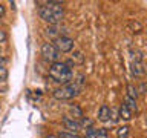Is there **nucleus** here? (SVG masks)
<instances>
[{"label":"nucleus","instance_id":"obj_1","mask_svg":"<svg viewBox=\"0 0 147 138\" xmlns=\"http://www.w3.org/2000/svg\"><path fill=\"white\" fill-rule=\"evenodd\" d=\"M38 16L49 25H58L64 18L63 2H38Z\"/></svg>","mask_w":147,"mask_h":138},{"label":"nucleus","instance_id":"obj_2","mask_svg":"<svg viewBox=\"0 0 147 138\" xmlns=\"http://www.w3.org/2000/svg\"><path fill=\"white\" fill-rule=\"evenodd\" d=\"M49 77L52 78L55 83H61L66 85L72 78V69H69L63 62H55L51 64L49 68Z\"/></svg>","mask_w":147,"mask_h":138},{"label":"nucleus","instance_id":"obj_3","mask_svg":"<svg viewBox=\"0 0 147 138\" xmlns=\"http://www.w3.org/2000/svg\"><path fill=\"white\" fill-rule=\"evenodd\" d=\"M80 94V89H78L77 85L74 83H66V85L60 86L58 89H55L52 92L54 98L55 100H60V101H64V100H72Z\"/></svg>","mask_w":147,"mask_h":138},{"label":"nucleus","instance_id":"obj_4","mask_svg":"<svg viewBox=\"0 0 147 138\" xmlns=\"http://www.w3.org/2000/svg\"><path fill=\"white\" fill-rule=\"evenodd\" d=\"M52 45L55 46V49H57L60 54H69V52H72L74 46H75L74 40L71 39V37H67V35H60L58 39L54 40Z\"/></svg>","mask_w":147,"mask_h":138},{"label":"nucleus","instance_id":"obj_5","mask_svg":"<svg viewBox=\"0 0 147 138\" xmlns=\"http://www.w3.org/2000/svg\"><path fill=\"white\" fill-rule=\"evenodd\" d=\"M40 52H41V55H43V58L46 62H51V63L58 62V58H60V52L55 49V46L52 43H49V41H46V43L41 45Z\"/></svg>","mask_w":147,"mask_h":138},{"label":"nucleus","instance_id":"obj_6","mask_svg":"<svg viewBox=\"0 0 147 138\" xmlns=\"http://www.w3.org/2000/svg\"><path fill=\"white\" fill-rule=\"evenodd\" d=\"M61 123H63V126H64V129H66L67 132L78 133L81 131V126H80V123H78V120H74L71 117H63Z\"/></svg>","mask_w":147,"mask_h":138},{"label":"nucleus","instance_id":"obj_7","mask_svg":"<svg viewBox=\"0 0 147 138\" xmlns=\"http://www.w3.org/2000/svg\"><path fill=\"white\" fill-rule=\"evenodd\" d=\"M45 34L49 40H55V39H58V37L61 35V28H60L58 25H49L45 29Z\"/></svg>","mask_w":147,"mask_h":138},{"label":"nucleus","instance_id":"obj_8","mask_svg":"<svg viewBox=\"0 0 147 138\" xmlns=\"http://www.w3.org/2000/svg\"><path fill=\"white\" fill-rule=\"evenodd\" d=\"M110 115H112V110L107 104H101L100 109H98V120L101 123H106L110 120Z\"/></svg>","mask_w":147,"mask_h":138},{"label":"nucleus","instance_id":"obj_9","mask_svg":"<svg viewBox=\"0 0 147 138\" xmlns=\"http://www.w3.org/2000/svg\"><path fill=\"white\" fill-rule=\"evenodd\" d=\"M130 74L133 77H142L146 74V69H144V64L142 63H138V62H130Z\"/></svg>","mask_w":147,"mask_h":138},{"label":"nucleus","instance_id":"obj_10","mask_svg":"<svg viewBox=\"0 0 147 138\" xmlns=\"http://www.w3.org/2000/svg\"><path fill=\"white\" fill-rule=\"evenodd\" d=\"M69 114H71L69 117L74 118V120H77V118L81 120L83 117H84V115H83V109L78 104H71V106H69Z\"/></svg>","mask_w":147,"mask_h":138},{"label":"nucleus","instance_id":"obj_11","mask_svg":"<svg viewBox=\"0 0 147 138\" xmlns=\"http://www.w3.org/2000/svg\"><path fill=\"white\" fill-rule=\"evenodd\" d=\"M127 26H129V29H130L133 34H141V32L144 31V26H142L138 20H130L127 23Z\"/></svg>","mask_w":147,"mask_h":138},{"label":"nucleus","instance_id":"obj_12","mask_svg":"<svg viewBox=\"0 0 147 138\" xmlns=\"http://www.w3.org/2000/svg\"><path fill=\"white\" fill-rule=\"evenodd\" d=\"M126 92H127V95L126 97H129V98H132V100H136L138 98V87L136 86H133L132 83H127L126 85Z\"/></svg>","mask_w":147,"mask_h":138},{"label":"nucleus","instance_id":"obj_13","mask_svg":"<svg viewBox=\"0 0 147 138\" xmlns=\"http://www.w3.org/2000/svg\"><path fill=\"white\" fill-rule=\"evenodd\" d=\"M124 106H126V108L130 110V112L133 114V112H138V106H136V100H132V98H129V97H126V98H124V103H123Z\"/></svg>","mask_w":147,"mask_h":138},{"label":"nucleus","instance_id":"obj_14","mask_svg":"<svg viewBox=\"0 0 147 138\" xmlns=\"http://www.w3.org/2000/svg\"><path fill=\"white\" fill-rule=\"evenodd\" d=\"M119 118L124 120V121H130V120H132V112L124 104L119 106Z\"/></svg>","mask_w":147,"mask_h":138},{"label":"nucleus","instance_id":"obj_15","mask_svg":"<svg viewBox=\"0 0 147 138\" xmlns=\"http://www.w3.org/2000/svg\"><path fill=\"white\" fill-rule=\"evenodd\" d=\"M84 60H86V57L83 55V52L81 51H74V54H72V63L74 64H83L84 63Z\"/></svg>","mask_w":147,"mask_h":138},{"label":"nucleus","instance_id":"obj_16","mask_svg":"<svg viewBox=\"0 0 147 138\" xmlns=\"http://www.w3.org/2000/svg\"><path fill=\"white\" fill-rule=\"evenodd\" d=\"M129 132H130V127L129 126H121L119 129H117V137L118 138H127Z\"/></svg>","mask_w":147,"mask_h":138},{"label":"nucleus","instance_id":"obj_17","mask_svg":"<svg viewBox=\"0 0 147 138\" xmlns=\"http://www.w3.org/2000/svg\"><path fill=\"white\" fill-rule=\"evenodd\" d=\"M57 138H80L78 137V133H72V132H67V131H63V132H58Z\"/></svg>","mask_w":147,"mask_h":138},{"label":"nucleus","instance_id":"obj_18","mask_svg":"<svg viewBox=\"0 0 147 138\" xmlns=\"http://www.w3.org/2000/svg\"><path fill=\"white\" fill-rule=\"evenodd\" d=\"M95 138H109L107 129H106V127H100V129H96V137H95Z\"/></svg>","mask_w":147,"mask_h":138},{"label":"nucleus","instance_id":"obj_19","mask_svg":"<svg viewBox=\"0 0 147 138\" xmlns=\"http://www.w3.org/2000/svg\"><path fill=\"white\" fill-rule=\"evenodd\" d=\"M96 137V129L94 126H90V127H87L86 129V135L84 138H95Z\"/></svg>","mask_w":147,"mask_h":138},{"label":"nucleus","instance_id":"obj_20","mask_svg":"<svg viewBox=\"0 0 147 138\" xmlns=\"http://www.w3.org/2000/svg\"><path fill=\"white\" fill-rule=\"evenodd\" d=\"M6 40H8V35H6V32L0 29V43H5Z\"/></svg>","mask_w":147,"mask_h":138},{"label":"nucleus","instance_id":"obj_21","mask_svg":"<svg viewBox=\"0 0 147 138\" xmlns=\"http://www.w3.org/2000/svg\"><path fill=\"white\" fill-rule=\"evenodd\" d=\"M144 91H146V83H144V81H142V83H141V85H140V89H138V94H141V95H144V94H146V92H144Z\"/></svg>","mask_w":147,"mask_h":138},{"label":"nucleus","instance_id":"obj_22","mask_svg":"<svg viewBox=\"0 0 147 138\" xmlns=\"http://www.w3.org/2000/svg\"><path fill=\"white\" fill-rule=\"evenodd\" d=\"M6 62H8V60H6V58H5V57H3V55H0V68H3V66H5V64H6Z\"/></svg>","mask_w":147,"mask_h":138},{"label":"nucleus","instance_id":"obj_23","mask_svg":"<svg viewBox=\"0 0 147 138\" xmlns=\"http://www.w3.org/2000/svg\"><path fill=\"white\" fill-rule=\"evenodd\" d=\"M5 12H6V9H5V6H3L2 3H0V17H3Z\"/></svg>","mask_w":147,"mask_h":138},{"label":"nucleus","instance_id":"obj_24","mask_svg":"<svg viewBox=\"0 0 147 138\" xmlns=\"http://www.w3.org/2000/svg\"><path fill=\"white\" fill-rule=\"evenodd\" d=\"M46 138H57V137H55V135H48Z\"/></svg>","mask_w":147,"mask_h":138}]
</instances>
